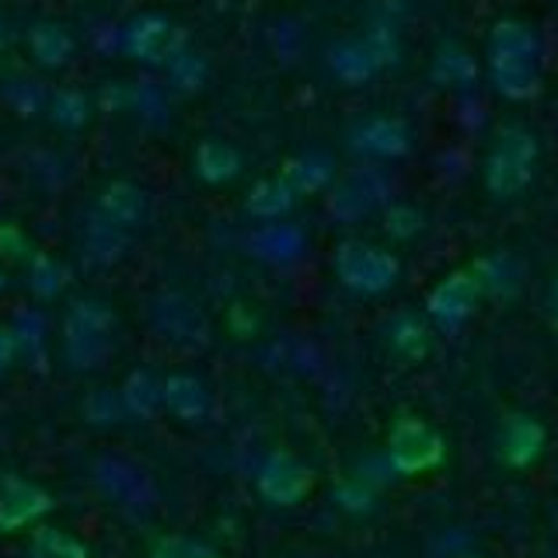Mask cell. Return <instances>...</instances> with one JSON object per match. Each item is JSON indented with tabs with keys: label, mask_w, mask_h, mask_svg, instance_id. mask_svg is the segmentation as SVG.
<instances>
[{
	"label": "cell",
	"mask_w": 558,
	"mask_h": 558,
	"mask_svg": "<svg viewBox=\"0 0 558 558\" xmlns=\"http://www.w3.org/2000/svg\"><path fill=\"white\" fill-rule=\"evenodd\" d=\"M488 77L510 101H527L541 92V39L531 25L502 17L488 32Z\"/></svg>",
	"instance_id": "obj_1"
},
{
	"label": "cell",
	"mask_w": 558,
	"mask_h": 558,
	"mask_svg": "<svg viewBox=\"0 0 558 558\" xmlns=\"http://www.w3.org/2000/svg\"><path fill=\"white\" fill-rule=\"evenodd\" d=\"M384 458H388L395 475H429L447 461V440L444 433L429 426L418 415H398L388 429V444H384Z\"/></svg>",
	"instance_id": "obj_2"
},
{
	"label": "cell",
	"mask_w": 558,
	"mask_h": 558,
	"mask_svg": "<svg viewBox=\"0 0 558 558\" xmlns=\"http://www.w3.org/2000/svg\"><path fill=\"white\" fill-rule=\"evenodd\" d=\"M537 140L523 126H506L485 157V189L496 199H513L534 179Z\"/></svg>",
	"instance_id": "obj_3"
},
{
	"label": "cell",
	"mask_w": 558,
	"mask_h": 558,
	"mask_svg": "<svg viewBox=\"0 0 558 558\" xmlns=\"http://www.w3.org/2000/svg\"><path fill=\"white\" fill-rule=\"evenodd\" d=\"M331 269H336L339 283L349 293L380 296L398 283L401 262L388 248H377V244H366V241L353 238V241H342L336 248V255H331Z\"/></svg>",
	"instance_id": "obj_4"
},
{
	"label": "cell",
	"mask_w": 558,
	"mask_h": 558,
	"mask_svg": "<svg viewBox=\"0 0 558 558\" xmlns=\"http://www.w3.org/2000/svg\"><path fill=\"white\" fill-rule=\"evenodd\" d=\"M150 328L154 336H161L165 342L199 353L214 339V325H209L206 311L185 293H161L150 304Z\"/></svg>",
	"instance_id": "obj_5"
},
{
	"label": "cell",
	"mask_w": 558,
	"mask_h": 558,
	"mask_svg": "<svg viewBox=\"0 0 558 558\" xmlns=\"http://www.w3.org/2000/svg\"><path fill=\"white\" fill-rule=\"evenodd\" d=\"M92 482L98 493L122 506V510H147L157 499V485L144 468L130 458H119V453H105L92 468Z\"/></svg>",
	"instance_id": "obj_6"
},
{
	"label": "cell",
	"mask_w": 558,
	"mask_h": 558,
	"mask_svg": "<svg viewBox=\"0 0 558 558\" xmlns=\"http://www.w3.org/2000/svg\"><path fill=\"white\" fill-rule=\"evenodd\" d=\"M122 49L147 66H161V63L168 66L185 49V35L168 14L147 11L130 17L126 28H122Z\"/></svg>",
	"instance_id": "obj_7"
},
{
	"label": "cell",
	"mask_w": 558,
	"mask_h": 558,
	"mask_svg": "<svg viewBox=\"0 0 558 558\" xmlns=\"http://www.w3.org/2000/svg\"><path fill=\"white\" fill-rule=\"evenodd\" d=\"M391 196V182L380 168H353L342 179H336L328 192V209L339 223H356L371 217L377 206Z\"/></svg>",
	"instance_id": "obj_8"
},
{
	"label": "cell",
	"mask_w": 558,
	"mask_h": 558,
	"mask_svg": "<svg viewBox=\"0 0 558 558\" xmlns=\"http://www.w3.org/2000/svg\"><path fill=\"white\" fill-rule=\"evenodd\" d=\"M314 482H318V478H314V471L290 450H272L269 458L262 461L258 475H255L258 496L266 499L269 506H279V510L304 502L314 493Z\"/></svg>",
	"instance_id": "obj_9"
},
{
	"label": "cell",
	"mask_w": 558,
	"mask_h": 558,
	"mask_svg": "<svg viewBox=\"0 0 558 558\" xmlns=\"http://www.w3.org/2000/svg\"><path fill=\"white\" fill-rule=\"evenodd\" d=\"M482 283L478 276L471 269H453L447 272L440 283H436L426 296V314L436 328L444 331H458L471 314L478 311V301H482Z\"/></svg>",
	"instance_id": "obj_10"
},
{
	"label": "cell",
	"mask_w": 558,
	"mask_h": 558,
	"mask_svg": "<svg viewBox=\"0 0 558 558\" xmlns=\"http://www.w3.org/2000/svg\"><path fill=\"white\" fill-rule=\"evenodd\" d=\"M545 447H548V429L531 412H510L499 423L496 453L506 468H513V471L534 468L541 461V453H545Z\"/></svg>",
	"instance_id": "obj_11"
},
{
	"label": "cell",
	"mask_w": 558,
	"mask_h": 558,
	"mask_svg": "<svg viewBox=\"0 0 558 558\" xmlns=\"http://www.w3.org/2000/svg\"><path fill=\"white\" fill-rule=\"evenodd\" d=\"M52 510V496L22 475L0 478V534H17L39 523Z\"/></svg>",
	"instance_id": "obj_12"
},
{
	"label": "cell",
	"mask_w": 558,
	"mask_h": 558,
	"mask_svg": "<svg viewBox=\"0 0 558 558\" xmlns=\"http://www.w3.org/2000/svg\"><path fill=\"white\" fill-rule=\"evenodd\" d=\"M349 147L363 157H405L412 150V130L401 119L371 116L349 130Z\"/></svg>",
	"instance_id": "obj_13"
},
{
	"label": "cell",
	"mask_w": 558,
	"mask_h": 558,
	"mask_svg": "<svg viewBox=\"0 0 558 558\" xmlns=\"http://www.w3.org/2000/svg\"><path fill=\"white\" fill-rule=\"evenodd\" d=\"M98 214L122 231H133L150 220V196L136 182H109L98 196Z\"/></svg>",
	"instance_id": "obj_14"
},
{
	"label": "cell",
	"mask_w": 558,
	"mask_h": 558,
	"mask_svg": "<svg viewBox=\"0 0 558 558\" xmlns=\"http://www.w3.org/2000/svg\"><path fill=\"white\" fill-rule=\"evenodd\" d=\"M214 409L209 388L196 374H168L165 377V412H171L182 423H203Z\"/></svg>",
	"instance_id": "obj_15"
},
{
	"label": "cell",
	"mask_w": 558,
	"mask_h": 558,
	"mask_svg": "<svg viewBox=\"0 0 558 558\" xmlns=\"http://www.w3.org/2000/svg\"><path fill=\"white\" fill-rule=\"evenodd\" d=\"M112 349H116V336H95V331H74V328H63V366L74 374H92L101 371L105 363L112 360Z\"/></svg>",
	"instance_id": "obj_16"
},
{
	"label": "cell",
	"mask_w": 558,
	"mask_h": 558,
	"mask_svg": "<svg viewBox=\"0 0 558 558\" xmlns=\"http://www.w3.org/2000/svg\"><path fill=\"white\" fill-rule=\"evenodd\" d=\"M283 179L293 185L296 196H318V192L336 185V157L328 150H307L287 161Z\"/></svg>",
	"instance_id": "obj_17"
},
{
	"label": "cell",
	"mask_w": 558,
	"mask_h": 558,
	"mask_svg": "<svg viewBox=\"0 0 558 558\" xmlns=\"http://www.w3.org/2000/svg\"><path fill=\"white\" fill-rule=\"evenodd\" d=\"M192 165H196V174L206 185H227L241 174V150L220 136H206L199 140Z\"/></svg>",
	"instance_id": "obj_18"
},
{
	"label": "cell",
	"mask_w": 558,
	"mask_h": 558,
	"mask_svg": "<svg viewBox=\"0 0 558 558\" xmlns=\"http://www.w3.org/2000/svg\"><path fill=\"white\" fill-rule=\"evenodd\" d=\"M28 52L39 66L60 70L74 60L77 43H74V35L66 32V25H60V22H35L28 32Z\"/></svg>",
	"instance_id": "obj_19"
},
{
	"label": "cell",
	"mask_w": 558,
	"mask_h": 558,
	"mask_svg": "<svg viewBox=\"0 0 558 558\" xmlns=\"http://www.w3.org/2000/svg\"><path fill=\"white\" fill-rule=\"evenodd\" d=\"M328 66H331V74H336L342 84H353V87L371 84L380 74V66L371 57V49L363 46V39H339V43H331L328 46Z\"/></svg>",
	"instance_id": "obj_20"
},
{
	"label": "cell",
	"mask_w": 558,
	"mask_h": 558,
	"mask_svg": "<svg viewBox=\"0 0 558 558\" xmlns=\"http://www.w3.org/2000/svg\"><path fill=\"white\" fill-rule=\"evenodd\" d=\"M81 248H84L87 262H95V266H112V262H119L130 252V234L122 231V227L109 223L101 214H95L84 223Z\"/></svg>",
	"instance_id": "obj_21"
},
{
	"label": "cell",
	"mask_w": 558,
	"mask_h": 558,
	"mask_svg": "<svg viewBox=\"0 0 558 558\" xmlns=\"http://www.w3.org/2000/svg\"><path fill=\"white\" fill-rule=\"evenodd\" d=\"M122 405H126L130 418H154L165 409V380H157L154 371L140 366V371H130L126 380H122Z\"/></svg>",
	"instance_id": "obj_22"
},
{
	"label": "cell",
	"mask_w": 558,
	"mask_h": 558,
	"mask_svg": "<svg viewBox=\"0 0 558 558\" xmlns=\"http://www.w3.org/2000/svg\"><path fill=\"white\" fill-rule=\"evenodd\" d=\"M296 203V192L293 185L283 179V174H276V179H258L248 196H244V209L255 217V220H283Z\"/></svg>",
	"instance_id": "obj_23"
},
{
	"label": "cell",
	"mask_w": 558,
	"mask_h": 558,
	"mask_svg": "<svg viewBox=\"0 0 558 558\" xmlns=\"http://www.w3.org/2000/svg\"><path fill=\"white\" fill-rule=\"evenodd\" d=\"M388 345L398 360L418 363V360H426L433 349V328L423 318H415V314H398L388 328Z\"/></svg>",
	"instance_id": "obj_24"
},
{
	"label": "cell",
	"mask_w": 558,
	"mask_h": 558,
	"mask_svg": "<svg viewBox=\"0 0 558 558\" xmlns=\"http://www.w3.org/2000/svg\"><path fill=\"white\" fill-rule=\"evenodd\" d=\"M252 252L269 262H290L304 252V231L293 223H269L252 234Z\"/></svg>",
	"instance_id": "obj_25"
},
{
	"label": "cell",
	"mask_w": 558,
	"mask_h": 558,
	"mask_svg": "<svg viewBox=\"0 0 558 558\" xmlns=\"http://www.w3.org/2000/svg\"><path fill=\"white\" fill-rule=\"evenodd\" d=\"M14 342H17V356H22L28 366L43 371L46 366V318L39 311H17L14 314Z\"/></svg>",
	"instance_id": "obj_26"
},
{
	"label": "cell",
	"mask_w": 558,
	"mask_h": 558,
	"mask_svg": "<svg viewBox=\"0 0 558 558\" xmlns=\"http://www.w3.org/2000/svg\"><path fill=\"white\" fill-rule=\"evenodd\" d=\"M28 558H92V551H87V545L77 534L43 523L28 537Z\"/></svg>",
	"instance_id": "obj_27"
},
{
	"label": "cell",
	"mask_w": 558,
	"mask_h": 558,
	"mask_svg": "<svg viewBox=\"0 0 558 558\" xmlns=\"http://www.w3.org/2000/svg\"><path fill=\"white\" fill-rule=\"evenodd\" d=\"M116 311L109 304L95 301V296H81L66 307L63 314V328H74V331H95V336H116Z\"/></svg>",
	"instance_id": "obj_28"
},
{
	"label": "cell",
	"mask_w": 558,
	"mask_h": 558,
	"mask_svg": "<svg viewBox=\"0 0 558 558\" xmlns=\"http://www.w3.org/2000/svg\"><path fill=\"white\" fill-rule=\"evenodd\" d=\"M49 119L57 122L60 130L77 133L87 126V119H92V98H87L81 87H60L57 95H49Z\"/></svg>",
	"instance_id": "obj_29"
},
{
	"label": "cell",
	"mask_w": 558,
	"mask_h": 558,
	"mask_svg": "<svg viewBox=\"0 0 558 558\" xmlns=\"http://www.w3.org/2000/svg\"><path fill=\"white\" fill-rule=\"evenodd\" d=\"M478 276L482 283V293H496V296H510L517 287H520V276L523 269L517 266V262L510 255H488V258H478L475 269H471Z\"/></svg>",
	"instance_id": "obj_30"
},
{
	"label": "cell",
	"mask_w": 558,
	"mask_h": 558,
	"mask_svg": "<svg viewBox=\"0 0 558 558\" xmlns=\"http://www.w3.org/2000/svg\"><path fill=\"white\" fill-rule=\"evenodd\" d=\"M206 81H209V63L196 49H182L179 57L168 63V84L174 87V92L196 95L206 87Z\"/></svg>",
	"instance_id": "obj_31"
},
{
	"label": "cell",
	"mask_w": 558,
	"mask_h": 558,
	"mask_svg": "<svg viewBox=\"0 0 558 558\" xmlns=\"http://www.w3.org/2000/svg\"><path fill=\"white\" fill-rule=\"evenodd\" d=\"M363 46L371 49V57L377 60V66H395L398 57H401V39H398V25L391 22V17H374L371 25H366V32L360 35Z\"/></svg>",
	"instance_id": "obj_32"
},
{
	"label": "cell",
	"mask_w": 558,
	"mask_h": 558,
	"mask_svg": "<svg viewBox=\"0 0 558 558\" xmlns=\"http://www.w3.org/2000/svg\"><path fill=\"white\" fill-rule=\"evenodd\" d=\"M81 415L87 418L92 426L98 429H109V426H119L122 418H130L126 405H122V395L112 391V388H98L84 398V405H81Z\"/></svg>",
	"instance_id": "obj_33"
},
{
	"label": "cell",
	"mask_w": 558,
	"mask_h": 558,
	"mask_svg": "<svg viewBox=\"0 0 558 558\" xmlns=\"http://www.w3.org/2000/svg\"><path fill=\"white\" fill-rule=\"evenodd\" d=\"M66 287V269L60 266L52 255H32V266H28V290L39 296V301H49Z\"/></svg>",
	"instance_id": "obj_34"
},
{
	"label": "cell",
	"mask_w": 558,
	"mask_h": 558,
	"mask_svg": "<svg viewBox=\"0 0 558 558\" xmlns=\"http://www.w3.org/2000/svg\"><path fill=\"white\" fill-rule=\"evenodd\" d=\"M150 558H223L214 545H206L199 537L189 534H165L154 541Z\"/></svg>",
	"instance_id": "obj_35"
},
{
	"label": "cell",
	"mask_w": 558,
	"mask_h": 558,
	"mask_svg": "<svg viewBox=\"0 0 558 558\" xmlns=\"http://www.w3.org/2000/svg\"><path fill=\"white\" fill-rule=\"evenodd\" d=\"M433 77L440 81V84H453V87L471 84V81H475V60H471L468 52L447 46L440 57H436V63H433Z\"/></svg>",
	"instance_id": "obj_36"
},
{
	"label": "cell",
	"mask_w": 558,
	"mask_h": 558,
	"mask_svg": "<svg viewBox=\"0 0 558 558\" xmlns=\"http://www.w3.org/2000/svg\"><path fill=\"white\" fill-rule=\"evenodd\" d=\"M426 227V217L418 214L415 206H388V214H384V231H388L391 238H398V241H409V238H415L418 231Z\"/></svg>",
	"instance_id": "obj_37"
},
{
	"label": "cell",
	"mask_w": 558,
	"mask_h": 558,
	"mask_svg": "<svg viewBox=\"0 0 558 558\" xmlns=\"http://www.w3.org/2000/svg\"><path fill=\"white\" fill-rule=\"evenodd\" d=\"M4 95H8V101H11L22 116H35V112L49 109L46 92H43V87L35 84V81H11Z\"/></svg>",
	"instance_id": "obj_38"
},
{
	"label": "cell",
	"mask_w": 558,
	"mask_h": 558,
	"mask_svg": "<svg viewBox=\"0 0 558 558\" xmlns=\"http://www.w3.org/2000/svg\"><path fill=\"white\" fill-rule=\"evenodd\" d=\"M133 109L144 116L147 122H165L168 119V105H165V95L157 92L154 84H140L133 87Z\"/></svg>",
	"instance_id": "obj_39"
},
{
	"label": "cell",
	"mask_w": 558,
	"mask_h": 558,
	"mask_svg": "<svg viewBox=\"0 0 558 558\" xmlns=\"http://www.w3.org/2000/svg\"><path fill=\"white\" fill-rule=\"evenodd\" d=\"M0 258L4 262H25L32 258V244L17 223H0Z\"/></svg>",
	"instance_id": "obj_40"
},
{
	"label": "cell",
	"mask_w": 558,
	"mask_h": 558,
	"mask_svg": "<svg viewBox=\"0 0 558 558\" xmlns=\"http://www.w3.org/2000/svg\"><path fill=\"white\" fill-rule=\"evenodd\" d=\"M336 499H339L342 510H349V513H366L374 506V493L363 482H342L336 488Z\"/></svg>",
	"instance_id": "obj_41"
},
{
	"label": "cell",
	"mask_w": 558,
	"mask_h": 558,
	"mask_svg": "<svg viewBox=\"0 0 558 558\" xmlns=\"http://www.w3.org/2000/svg\"><path fill=\"white\" fill-rule=\"evenodd\" d=\"M17 360V342H14V328L0 322V377L11 371V363Z\"/></svg>",
	"instance_id": "obj_42"
},
{
	"label": "cell",
	"mask_w": 558,
	"mask_h": 558,
	"mask_svg": "<svg viewBox=\"0 0 558 558\" xmlns=\"http://www.w3.org/2000/svg\"><path fill=\"white\" fill-rule=\"evenodd\" d=\"M545 314H548V322L558 328V279H551V287H548V301H545Z\"/></svg>",
	"instance_id": "obj_43"
},
{
	"label": "cell",
	"mask_w": 558,
	"mask_h": 558,
	"mask_svg": "<svg viewBox=\"0 0 558 558\" xmlns=\"http://www.w3.org/2000/svg\"><path fill=\"white\" fill-rule=\"evenodd\" d=\"M8 287V272L4 269H0V290H4Z\"/></svg>",
	"instance_id": "obj_44"
}]
</instances>
